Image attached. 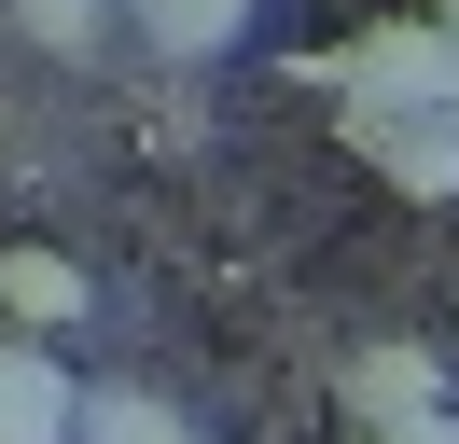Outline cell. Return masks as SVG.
Masks as SVG:
<instances>
[{"label": "cell", "mask_w": 459, "mask_h": 444, "mask_svg": "<svg viewBox=\"0 0 459 444\" xmlns=\"http://www.w3.org/2000/svg\"><path fill=\"white\" fill-rule=\"evenodd\" d=\"M307 83L334 111H446V28L431 14H376V28H348L334 56H307Z\"/></svg>", "instance_id": "obj_1"}, {"label": "cell", "mask_w": 459, "mask_h": 444, "mask_svg": "<svg viewBox=\"0 0 459 444\" xmlns=\"http://www.w3.org/2000/svg\"><path fill=\"white\" fill-rule=\"evenodd\" d=\"M334 139L418 209H459V111H334Z\"/></svg>", "instance_id": "obj_2"}, {"label": "cell", "mask_w": 459, "mask_h": 444, "mask_svg": "<svg viewBox=\"0 0 459 444\" xmlns=\"http://www.w3.org/2000/svg\"><path fill=\"white\" fill-rule=\"evenodd\" d=\"M70 320H98V264L56 236H14L0 250V333H29V347H56Z\"/></svg>", "instance_id": "obj_3"}, {"label": "cell", "mask_w": 459, "mask_h": 444, "mask_svg": "<svg viewBox=\"0 0 459 444\" xmlns=\"http://www.w3.org/2000/svg\"><path fill=\"white\" fill-rule=\"evenodd\" d=\"M84 431V388H70L56 347H29V333H0V444H70Z\"/></svg>", "instance_id": "obj_4"}, {"label": "cell", "mask_w": 459, "mask_h": 444, "mask_svg": "<svg viewBox=\"0 0 459 444\" xmlns=\"http://www.w3.org/2000/svg\"><path fill=\"white\" fill-rule=\"evenodd\" d=\"M348 416H362V431H403V416H446V361H431L418 333L362 347V361H348Z\"/></svg>", "instance_id": "obj_5"}, {"label": "cell", "mask_w": 459, "mask_h": 444, "mask_svg": "<svg viewBox=\"0 0 459 444\" xmlns=\"http://www.w3.org/2000/svg\"><path fill=\"white\" fill-rule=\"evenodd\" d=\"M251 14H264V0H126V28H140L168 70H209V56H237V42H251Z\"/></svg>", "instance_id": "obj_6"}, {"label": "cell", "mask_w": 459, "mask_h": 444, "mask_svg": "<svg viewBox=\"0 0 459 444\" xmlns=\"http://www.w3.org/2000/svg\"><path fill=\"white\" fill-rule=\"evenodd\" d=\"M70 444H209L181 403H153V388H84V431Z\"/></svg>", "instance_id": "obj_7"}, {"label": "cell", "mask_w": 459, "mask_h": 444, "mask_svg": "<svg viewBox=\"0 0 459 444\" xmlns=\"http://www.w3.org/2000/svg\"><path fill=\"white\" fill-rule=\"evenodd\" d=\"M126 0H14V28H29L42 56H98V28H112Z\"/></svg>", "instance_id": "obj_8"}, {"label": "cell", "mask_w": 459, "mask_h": 444, "mask_svg": "<svg viewBox=\"0 0 459 444\" xmlns=\"http://www.w3.org/2000/svg\"><path fill=\"white\" fill-rule=\"evenodd\" d=\"M362 444H459V416H403V431H362Z\"/></svg>", "instance_id": "obj_9"}, {"label": "cell", "mask_w": 459, "mask_h": 444, "mask_svg": "<svg viewBox=\"0 0 459 444\" xmlns=\"http://www.w3.org/2000/svg\"><path fill=\"white\" fill-rule=\"evenodd\" d=\"M418 14H431V28H459V0H418Z\"/></svg>", "instance_id": "obj_10"}]
</instances>
